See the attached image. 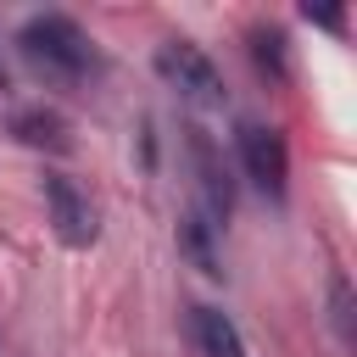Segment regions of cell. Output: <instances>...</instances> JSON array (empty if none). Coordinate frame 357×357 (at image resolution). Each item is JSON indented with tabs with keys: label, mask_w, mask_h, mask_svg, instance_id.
Masks as SVG:
<instances>
[{
	"label": "cell",
	"mask_w": 357,
	"mask_h": 357,
	"mask_svg": "<svg viewBox=\"0 0 357 357\" xmlns=\"http://www.w3.org/2000/svg\"><path fill=\"white\" fill-rule=\"evenodd\" d=\"M17 45H22V56H28L45 78H56V84H84V78L100 73V56H95L89 33H84L73 17H61V11L28 17L22 33H17Z\"/></svg>",
	"instance_id": "1"
},
{
	"label": "cell",
	"mask_w": 357,
	"mask_h": 357,
	"mask_svg": "<svg viewBox=\"0 0 357 357\" xmlns=\"http://www.w3.org/2000/svg\"><path fill=\"white\" fill-rule=\"evenodd\" d=\"M156 73H162V84L178 89L184 100L223 106V73L212 67V56H206L195 39H162V45H156Z\"/></svg>",
	"instance_id": "2"
},
{
	"label": "cell",
	"mask_w": 357,
	"mask_h": 357,
	"mask_svg": "<svg viewBox=\"0 0 357 357\" xmlns=\"http://www.w3.org/2000/svg\"><path fill=\"white\" fill-rule=\"evenodd\" d=\"M45 212H50V229H56V240H61V245L89 251V245L100 240L95 206H89V195H84L67 173H45Z\"/></svg>",
	"instance_id": "3"
},
{
	"label": "cell",
	"mask_w": 357,
	"mask_h": 357,
	"mask_svg": "<svg viewBox=\"0 0 357 357\" xmlns=\"http://www.w3.org/2000/svg\"><path fill=\"white\" fill-rule=\"evenodd\" d=\"M234 145H240V167H245V178H251L262 195L284 201V184H290L284 139H279L273 128H262V123H240V128H234Z\"/></svg>",
	"instance_id": "4"
},
{
	"label": "cell",
	"mask_w": 357,
	"mask_h": 357,
	"mask_svg": "<svg viewBox=\"0 0 357 357\" xmlns=\"http://www.w3.org/2000/svg\"><path fill=\"white\" fill-rule=\"evenodd\" d=\"M190 162H195V178H201V206H206L212 229H223L234 218V178H229V162H223V151L212 145L206 128H190Z\"/></svg>",
	"instance_id": "5"
},
{
	"label": "cell",
	"mask_w": 357,
	"mask_h": 357,
	"mask_svg": "<svg viewBox=\"0 0 357 357\" xmlns=\"http://www.w3.org/2000/svg\"><path fill=\"white\" fill-rule=\"evenodd\" d=\"M190 335H195V351H201V357H251L245 340H240V329H234V318H229L223 307L195 301V307H190Z\"/></svg>",
	"instance_id": "6"
},
{
	"label": "cell",
	"mask_w": 357,
	"mask_h": 357,
	"mask_svg": "<svg viewBox=\"0 0 357 357\" xmlns=\"http://www.w3.org/2000/svg\"><path fill=\"white\" fill-rule=\"evenodd\" d=\"M11 134H17L22 145H33V151H67V145H73L67 117H61V112H45V106L17 112V117H11Z\"/></svg>",
	"instance_id": "7"
},
{
	"label": "cell",
	"mask_w": 357,
	"mask_h": 357,
	"mask_svg": "<svg viewBox=\"0 0 357 357\" xmlns=\"http://www.w3.org/2000/svg\"><path fill=\"white\" fill-rule=\"evenodd\" d=\"M212 223L201 218V212H190V218H178V251L190 257V268H201L206 279H223V262H218V245H212Z\"/></svg>",
	"instance_id": "8"
},
{
	"label": "cell",
	"mask_w": 357,
	"mask_h": 357,
	"mask_svg": "<svg viewBox=\"0 0 357 357\" xmlns=\"http://www.w3.org/2000/svg\"><path fill=\"white\" fill-rule=\"evenodd\" d=\"M351 312H357V301H351V279L335 268L329 273V329H335V340L351 351L357 346V324H351Z\"/></svg>",
	"instance_id": "9"
},
{
	"label": "cell",
	"mask_w": 357,
	"mask_h": 357,
	"mask_svg": "<svg viewBox=\"0 0 357 357\" xmlns=\"http://www.w3.org/2000/svg\"><path fill=\"white\" fill-rule=\"evenodd\" d=\"M251 56H257V67H262L268 78H284V73H290V61H284V33H279V28H257V33H251Z\"/></svg>",
	"instance_id": "10"
},
{
	"label": "cell",
	"mask_w": 357,
	"mask_h": 357,
	"mask_svg": "<svg viewBox=\"0 0 357 357\" xmlns=\"http://www.w3.org/2000/svg\"><path fill=\"white\" fill-rule=\"evenodd\" d=\"M6 84H11V73H6V61H0V89H6Z\"/></svg>",
	"instance_id": "11"
}]
</instances>
